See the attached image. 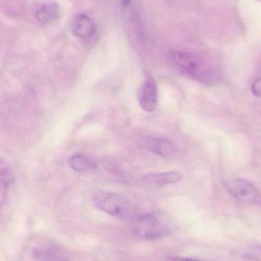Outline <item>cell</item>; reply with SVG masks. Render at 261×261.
<instances>
[{
	"label": "cell",
	"mask_w": 261,
	"mask_h": 261,
	"mask_svg": "<svg viewBox=\"0 0 261 261\" xmlns=\"http://www.w3.org/2000/svg\"><path fill=\"white\" fill-rule=\"evenodd\" d=\"M69 167L78 173H85L94 170L97 163L84 153H75L69 158L67 162Z\"/></svg>",
	"instance_id": "obj_11"
},
{
	"label": "cell",
	"mask_w": 261,
	"mask_h": 261,
	"mask_svg": "<svg viewBox=\"0 0 261 261\" xmlns=\"http://www.w3.org/2000/svg\"><path fill=\"white\" fill-rule=\"evenodd\" d=\"M61 17L59 6L55 3H44L35 11V18L43 24H51L58 21Z\"/></svg>",
	"instance_id": "obj_9"
},
{
	"label": "cell",
	"mask_w": 261,
	"mask_h": 261,
	"mask_svg": "<svg viewBox=\"0 0 261 261\" xmlns=\"http://www.w3.org/2000/svg\"><path fill=\"white\" fill-rule=\"evenodd\" d=\"M130 224L135 234L145 240H158L170 233L168 226L159 218L150 213L138 214Z\"/></svg>",
	"instance_id": "obj_3"
},
{
	"label": "cell",
	"mask_w": 261,
	"mask_h": 261,
	"mask_svg": "<svg viewBox=\"0 0 261 261\" xmlns=\"http://www.w3.org/2000/svg\"><path fill=\"white\" fill-rule=\"evenodd\" d=\"M138 101L141 109L146 113H153L158 107L159 94L156 81L149 77L146 80L138 93Z\"/></svg>",
	"instance_id": "obj_5"
},
{
	"label": "cell",
	"mask_w": 261,
	"mask_h": 261,
	"mask_svg": "<svg viewBox=\"0 0 261 261\" xmlns=\"http://www.w3.org/2000/svg\"><path fill=\"white\" fill-rule=\"evenodd\" d=\"M13 181V174L10 169L7 167H2L1 169V187L2 190H7Z\"/></svg>",
	"instance_id": "obj_13"
},
{
	"label": "cell",
	"mask_w": 261,
	"mask_h": 261,
	"mask_svg": "<svg viewBox=\"0 0 261 261\" xmlns=\"http://www.w3.org/2000/svg\"><path fill=\"white\" fill-rule=\"evenodd\" d=\"M182 175L179 172H162L147 175L144 176V181L150 185L162 187L176 184L182 179Z\"/></svg>",
	"instance_id": "obj_10"
},
{
	"label": "cell",
	"mask_w": 261,
	"mask_h": 261,
	"mask_svg": "<svg viewBox=\"0 0 261 261\" xmlns=\"http://www.w3.org/2000/svg\"><path fill=\"white\" fill-rule=\"evenodd\" d=\"M162 261H202L196 260V259L186 258V257H165Z\"/></svg>",
	"instance_id": "obj_15"
},
{
	"label": "cell",
	"mask_w": 261,
	"mask_h": 261,
	"mask_svg": "<svg viewBox=\"0 0 261 261\" xmlns=\"http://www.w3.org/2000/svg\"><path fill=\"white\" fill-rule=\"evenodd\" d=\"M258 1H260V2H261V0H258Z\"/></svg>",
	"instance_id": "obj_17"
},
{
	"label": "cell",
	"mask_w": 261,
	"mask_h": 261,
	"mask_svg": "<svg viewBox=\"0 0 261 261\" xmlns=\"http://www.w3.org/2000/svg\"><path fill=\"white\" fill-rule=\"evenodd\" d=\"M121 5H122V6H124V7H127L130 3V0H121Z\"/></svg>",
	"instance_id": "obj_16"
},
{
	"label": "cell",
	"mask_w": 261,
	"mask_h": 261,
	"mask_svg": "<svg viewBox=\"0 0 261 261\" xmlns=\"http://www.w3.org/2000/svg\"><path fill=\"white\" fill-rule=\"evenodd\" d=\"M251 92L254 96L261 97V77L256 80L251 86Z\"/></svg>",
	"instance_id": "obj_14"
},
{
	"label": "cell",
	"mask_w": 261,
	"mask_h": 261,
	"mask_svg": "<svg viewBox=\"0 0 261 261\" xmlns=\"http://www.w3.org/2000/svg\"><path fill=\"white\" fill-rule=\"evenodd\" d=\"M72 29L74 35L83 40H90L96 35L97 28L94 21L84 14H79L73 18Z\"/></svg>",
	"instance_id": "obj_6"
},
{
	"label": "cell",
	"mask_w": 261,
	"mask_h": 261,
	"mask_svg": "<svg viewBox=\"0 0 261 261\" xmlns=\"http://www.w3.org/2000/svg\"><path fill=\"white\" fill-rule=\"evenodd\" d=\"M144 146L147 150L159 156H169L176 150V147L172 141L156 137L146 138Z\"/></svg>",
	"instance_id": "obj_8"
},
{
	"label": "cell",
	"mask_w": 261,
	"mask_h": 261,
	"mask_svg": "<svg viewBox=\"0 0 261 261\" xmlns=\"http://www.w3.org/2000/svg\"><path fill=\"white\" fill-rule=\"evenodd\" d=\"M242 257L246 260L261 261V246H253L245 250Z\"/></svg>",
	"instance_id": "obj_12"
},
{
	"label": "cell",
	"mask_w": 261,
	"mask_h": 261,
	"mask_svg": "<svg viewBox=\"0 0 261 261\" xmlns=\"http://www.w3.org/2000/svg\"><path fill=\"white\" fill-rule=\"evenodd\" d=\"M35 261H72L52 244L40 245L32 251Z\"/></svg>",
	"instance_id": "obj_7"
},
{
	"label": "cell",
	"mask_w": 261,
	"mask_h": 261,
	"mask_svg": "<svg viewBox=\"0 0 261 261\" xmlns=\"http://www.w3.org/2000/svg\"><path fill=\"white\" fill-rule=\"evenodd\" d=\"M173 62L176 67L193 80L204 84L215 81L214 73L206 65L205 61L195 54L186 51H176L173 55Z\"/></svg>",
	"instance_id": "obj_2"
},
{
	"label": "cell",
	"mask_w": 261,
	"mask_h": 261,
	"mask_svg": "<svg viewBox=\"0 0 261 261\" xmlns=\"http://www.w3.org/2000/svg\"><path fill=\"white\" fill-rule=\"evenodd\" d=\"M92 202L98 210L130 222L139 214L128 199L113 192H96L92 196Z\"/></svg>",
	"instance_id": "obj_1"
},
{
	"label": "cell",
	"mask_w": 261,
	"mask_h": 261,
	"mask_svg": "<svg viewBox=\"0 0 261 261\" xmlns=\"http://www.w3.org/2000/svg\"><path fill=\"white\" fill-rule=\"evenodd\" d=\"M225 187L231 196L244 205H258L261 196L258 189L248 179L233 178L225 182Z\"/></svg>",
	"instance_id": "obj_4"
}]
</instances>
